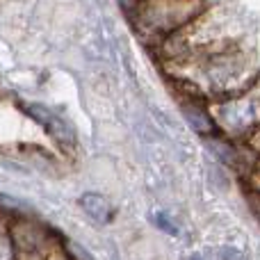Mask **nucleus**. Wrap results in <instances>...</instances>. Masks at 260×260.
<instances>
[{
    "mask_svg": "<svg viewBox=\"0 0 260 260\" xmlns=\"http://www.w3.org/2000/svg\"><path fill=\"white\" fill-rule=\"evenodd\" d=\"M217 260H242L238 249H221L219 253H217Z\"/></svg>",
    "mask_w": 260,
    "mask_h": 260,
    "instance_id": "6",
    "label": "nucleus"
},
{
    "mask_svg": "<svg viewBox=\"0 0 260 260\" xmlns=\"http://www.w3.org/2000/svg\"><path fill=\"white\" fill-rule=\"evenodd\" d=\"M253 101H242V103H231L219 110V121L229 130H247L260 119V108Z\"/></svg>",
    "mask_w": 260,
    "mask_h": 260,
    "instance_id": "2",
    "label": "nucleus"
},
{
    "mask_svg": "<svg viewBox=\"0 0 260 260\" xmlns=\"http://www.w3.org/2000/svg\"><path fill=\"white\" fill-rule=\"evenodd\" d=\"M12 258H14L12 240L7 235H0V260H12Z\"/></svg>",
    "mask_w": 260,
    "mask_h": 260,
    "instance_id": "4",
    "label": "nucleus"
},
{
    "mask_svg": "<svg viewBox=\"0 0 260 260\" xmlns=\"http://www.w3.org/2000/svg\"><path fill=\"white\" fill-rule=\"evenodd\" d=\"M253 187L260 189V165L256 167V171H253Z\"/></svg>",
    "mask_w": 260,
    "mask_h": 260,
    "instance_id": "8",
    "label": "nucleus"
},
{
    "mask_svg": "<svg viewBox=\"0 0 260 260\" xmlns=\"http://www.w3.org/2000/svg\"><path fill=\"white\" fill-rule=\"evenodd\" d=\"M67 247H69V251H71V256L76 258V260H94V258L89 256V251H87V249H82L80 244H76V242H69Z\"/></svg>",
    "mask_w": 260,
    "mask_h": 260,
    "instance_id": "5",
    "label": "nucleus"
},
{
    "mask_svg": "<svg viewBox=\"0 0 260 260\" xmlns=\"http://www.w3.org/2000/svg\"><path fill=\"white\" fill-rule=\"evenodd\" d=\"M80 206L85 208V212L91 217L94 221H99V224H103V221L110 219V212H112V208H110L108 199L101 197V194H82L80 199Z\"/></svg>",
    "mask_w": 260,
    "mask_h": 260,
    "instance_id": "3",
    "label": "nucleus"
},
{
    "mask_svg": "<svg viewBox=\"0 0 260 260\" xmlns=\"http://www.w3.org/2000/svg\"><path fill=\"white\" fill-rule=\"evenodd\" d=\"M27 114H30L35 121H39L41 126L46 128V133L64 148H73L76 146V135H73V128L64 121L59 114H55L53 110L44 108V105H37V103H25L23 105Z\"/></svg>",
    "mask_w": 260,
    "mask_h": 260,
    "instance_id": "1",
    "label": "nucleus"
},
{
    "mask_svg": "<svg viewBox=\"0 0 260 260\" xmlns=\"http://www.w3.org/2000/svg\"><path fill=\"white\" fill-rule=\"evenodd\" d=\"M249 144H251V148L260 151V126H256V130L251 133V137H249Z\"/></svg>",
    "mask_w": 260,
    "mask_h": 260,
    "instance_id": "7",
    "label": "nucleus"
}]
</instances>
